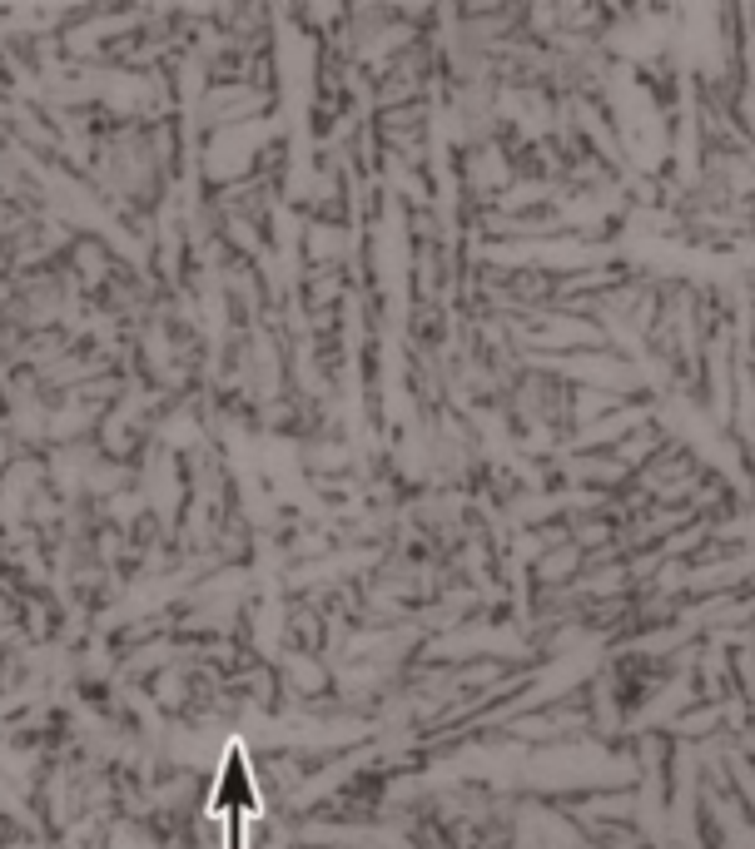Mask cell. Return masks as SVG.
I'll use <instances>...</instances> for the list:
<instances>
[{
	"instance_id": "1",
	"label": "cell",
	"mask_w": 755,
	"mask_h": 849,
	"mask_svg": "<svg viewBox=\"0 0 755 849\" xmlns=\"http://www.w3.org/2000/svg\"><path fill=\"white\" fill-rule=\"evenodd\" d=\"M214 815L229 825V845L224 849H244V820L259 815V795H254L249 755H244L239 740L224 750V770H219V790H214Z\"/></svg>"
}]
</instances>
